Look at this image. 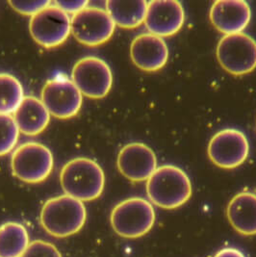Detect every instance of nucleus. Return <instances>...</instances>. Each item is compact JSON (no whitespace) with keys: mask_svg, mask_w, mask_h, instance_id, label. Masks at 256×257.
Listing matches in <instances>:
<instances>
[{"mask_svg":"<svg viewBox=\"0 0 256 257\" xmlns=\"http://www.w3.org/2000/svg\"><path fill=\"white\" fill-rule=\"evenodd\" d=\"M29 244L24 224L8 222L0 225V257H22Z\"/></svg>","mask_w":256,"mask_h":257,"instance_id":"nucleus-19","label":"nucleus"},{"mask_svg":"<svg viewBox=\"0 0 256 257\" xmlns=\"http://www.w3.org/2000/svg\"><path fill=\"white\" fill-rule=\"evenodd\" d=\"M9 5L15 11L24 16L33 17L51 4V1H9Z\"/></svg>","mask_w":256,"mask_h":257,"instance_id":"nucleus-23","label":"nucleus"},{"mask_svg":"<svg viewBox=\"0 0 256 257\" xmlns=\"http://www.w3.org/2000/svg\"><path fill=\"white\" fill-rule=\"evenodd\" d=\"M226 216L233 228L244 236L256 235V194L241 192L229 201Z\"/></svg>","mask_w":256,"mask_h":257,"instance_id":"nucleus-17","label":"nucleus"},{"mask_svg":"<svg viewBox=\"0 0 256 257\" xmlns=\"http://www.w3.org/2000/svg\"><path fill=\"white\" fill-rule=\"evenodd\" d=\"M185 23L183 5L176 0H154L149 2L145 24L149 32L158 37L176 34Z\"/></svg>","mask_w":256,"mask_h":257,"instance_id":"nucleus-12","label":"nucleus"},{"mask_svg":"<svg viewBox=\"0 0 256 257\" xmlns=\"http://www.w3.org/2000/svg\"><path fill=\"white\" fill-rule=\"evenodd\" d=\"M24 97L22 83L12 74L0 73V114H14Z\"/></svg>","mask_w":256,"mask_h":257,"instance_id":"nucleus-20","label":"nucleus"},{"mask_svg":"<svg viewBox=\"0 0 256 257\" xmlns=\"http://www.w3.org/2000/svg\"><path fill=\"white\" fill-rule=\"evenodd\" d=\"M41 100L50 115L60 119H68L79 113L83 95L72 80L58 76L45 84Z\"/></svg>","mask_w":256,"mask_h":257,"instance_id":"nucleus-11","label":"nucleus"},{"mask_svg":"<svg viewBox=\"0 0 256 257\" xmlns=\"http://www.w3.org/2000/svg\"><path fill=\"white\" fill-rule=\"evenodd\" d=\"M60 182L65 195L82 202L92 201L98 199L104 190V172L92 159L78 157L63 167Z\"/></svg>","mask_w":256,"mask_h":257,"instance_id":"nucleus-2","label":"nucleus"},{"mask_svg":"<svg viewBox=\"0 0 256 257\" xmlns=\"http://www.w3.org/2000/svg\"><path fill=\"white\" fill-rule=\"evenodd\" d=\"M19 137L20 130L13 116L0 114V156L12 152Z\"/></svg>","mask_w":256,"mask_h":257,"instance_id":"nucleus-21","label":"nucleus"},{"mask_svg":"<svg viewBox=\"0 0 256 257\" xmlns=\"http://www.w3.org/2000/svg\"><path fill=\"white\" fill-rule=\"evenodd\" d=\"M149 2L108 0L105 3L106 11L110 15L114 24L120 28L133 29L145 24Z\"/></svg>","mask_w":256,"mask_h":257,"instance_id":"nucleus-18","label":"nucleus"},{"mask_svg":"<svg viewBox=\"0 0 256 257\" xmlns=\"http://www.w3.org/2000/svg\"><path fill=\"white\" fill-rule=\"evenodd\" d=\"M71 80L82 95L100 99L109 94L113 85V73L104 60L88 56L80 59L71 71Z\"/></svg>","mask_w":256,"mask_h":257,"instance_id":"nucleus-8","label":"nucleus"},{"mask_svg":"<svg viewBox=\"0 0 256 257\" xmlns=\"http://www.w3.org/2000/svg\"><path fill=\"white\" fill-rule=\"evenodd\" d=\"M215 257H245L244 253L237 249V248H233V247H225L221 249Z\"/></svg>","mask_w":256,"mask_h":257,"instance_id":"nucleus-25","label":"nucleus"},{"mask_svg":"<svg viewBox=\"0 0 256 257\" xmlns=\"http://www.w3.org/2000/svg\"><path fill=\"white\" fill-rule=\"evenodd\" d=\"M53 3L55 5H57L60 9H62L65 13L69 14H72L75 15L78 12H80L83 9H85L86 7H88L89 2L88 1H53Z\"/></svg>","mask_w":256,"mask_h":257,"instance_id":"nucleus-24","label":"nucleus"},{"mask_svg":"<svg viewBox=\"0 0 256 257\" xmlns=\"http://www.w3.org/2000/svg\"><path fill=\"white\" fill-rule=\"evenodd\" d=\"M130 56L134 65L140 70L157 71L164 68L168 62L169 47L163 38L144 33L132 41Z\"/></svg>","mask_w":256,"mask_h":257,"instance_id":"nucleus-15","label":"nucleus"},{"mask_svg":"<svg viewBox=\"0 0 256 257\" xmlns=\"http://www.w3.org/2000/svg\"><path fill=\"white\" fill-rule=\"evenodd\" d=\"M29 31L38 45L46 48L59 47L71 33L70 18L53 2L31 17Z\"/></svg>","mask_w":256,"mask_h":257,"instance_id":"nucleus-9","label":"nucleus"},{"mask_svg":"<svg viewBox=\"0 0 256 257\" xmlns=\"http://www.w3.org/2000/svg\"><path fill=\"white\" fill-rule=\"evenodd\" d=\"M54 167L50 150L43 144L29 142L20 146L11 158L13 175L28 184L45 181Z\"/></svg>","mask_w":256,"mask_h":257,"instance_id":"nucleus-5","label":"nucleus"},{"mask_svg":"<svg viewBox=\"0 0 256 257\" xmlns=\"http://www.w3.org/2000/svg\"><path fill=\"white\" fill-rule=\"evenodd\" d=\"M210 160L221 169L232 170L241 166L249 154L246 136L238 129H222L217 132L208 145Z\"/></svg>","mask_w":256,"mask_h":257,"instance_id":"nucleus-10","label":"nucleus"},{"mask_svg":"<svg viewBox=\"0 0 256 257\" xmlns=\"http://www.w3.org/2000/svg\"><path fill=\"white\" fill-rule=\"evenodd\" d=\"M192 183L186 173L174 165L158 167L147 181V194L154 205L176 209L190 199Z\"/></svg>","mask_w":256,"mask_h":257,"instance_id":"nucleus-1","label":"nucleus"},{"mask_svg":"<svg viewBox=\"0 0 256 257\" xmlns=\"http://www.w3.org/2000/svg\"><path fill=\"white\" fill-rule=\"evenodd\" d=\"M20 132L26 136H36L47 128L50 114L43 101L35 96H25L13 114Z\"/></svg>","mask_w":256,"mask_h":257,"instance_id":"nucleus-16","label":"nucleus"},{"mask_svg":"<svg viewBox=\"0 0 256 257\" xmlns=\"http://www.w3.org/2000/svg\"><path fill=\"white\" fill-rule=\"evenodd\" d=\"M86 220L84 203L68 195L48 199L40 216L44 229L55 238H67L79 232Z\"/></svg>","mask_w":256,"mask_h":257,"instance_id":"nucleus-3","label":"nucleus"},{"mask_svg":"<svg viewBox=\"0 0 256 257\" xmlns=\"http://www.w3.org/2000/svg\"><path fill=\"white\" fill-rule=\"evenodd\" d=\"M114 24L108 12L98 7H86L70 19L71 34L80 44L98 47L108 42L115 32Z\"/></svg>","mask_w":256,"mask_h":257,"instance_id":"nucleus-7","label":"nucleus"},{"mask_svg":"<svg viewBox=\"0 0 256 257\" xmlns=\"http://www.w3.org/2000/svg\"><path fill=\"white\" fill-rule=\"evenodd\" d=\"M116 165L119 173L133 182L148 180L158 168L156 154L142 143L125 145L118 152Z\"/></svg>","mask_w":256,"mask_h":257,"instance_id":"nucleus-13","label":"nucleus"},{"mask_svg":"<svg viewBox=\"0 0 256 257\" xmlns=\"http://www.w3.org/2000/svg\"><path fill=\"white\" fill-rule=\"evenodd\" d=\"M214 27L224 35L243 33L251 19L249 4L244 0L215 1L209 14Z\"/></svg>","mask_w":256,"mask_h":257,"instance_id":"nucleus-14","label":"nucleus"},{"mask_svg":"<svg viewBox=\"0 0 256 257\" xmlns=\"http://www.w3.org/2000/svg\"><path fill=\"white\" fill-rule=\"evenodd\" d=\"M22 257H62V254L53 244L36 240L29 244Z\"/></svg>","mask_w":256,"mask_h":257,"instance_id":"nucleus-22","label":"nucleus"},{"mask_svg":"<svg viewBox=\"0 0 256 257\" xmlns=\"http://www.w3.org/2000/svg\"><path fill=\"white\" fill-rule=\"evenodd\" d=\"M216 52L222 69L233 75H244L256 68V41L245 33L223 36Z\"/></svg>","mask_w":256,"mask_h":257,"instance_id":"nucleus-6","label":"nucleus"},{"mask_svg":"<svg viewBox=\"0 0 256 257\" xmlns=\"http://www.w3.org/2000/svg\"><path fill=\"white\" fill-rule=\"evenodd\" d=\"M110 221L118 236L137 239L152 230L155 222V211L149 200L130 198L116 204L111 213Z\"/></svg>","mask_w":256,"mask_h":257,"instance_id":"nucleus-4","label":"nucleus"}]
</instances>
